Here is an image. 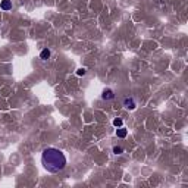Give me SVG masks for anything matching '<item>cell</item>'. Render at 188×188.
I'll return each instance as SVG.
<instances>
[{
	"label": "cell",
	"instance_id": "obj_1",
	"mask_svg": "<svg viewBox=\"0 0 188 188\" xmlns=\"http://www.w3.org/2000/svg\"><path fill=\"white\" fill-rule=\"evenodd\" d=\"M41 163H43V168L47 172L57 173L66 168L68 160H66V156L63 154L62 150L54 149V147H47L41 153Z\"/></svg>",
	"mask_w": 188,
	"mask_h": 188
},
{
	"label": "cell",
	"instance_id": "obj_2",
	"mask_svg": "<svg viewBox=\"0 0 188 188\" xmlns=\"http://www.w3.org/2000/svg\"><path fill=\"white\" fill-rule=\"evenodd\" d=\"M123 107L128 109V110H134L137 107V103H135V100L132 97H125L123 99Z\"/></svg>",
	"mask_w": 188,
	"mask_h": 188
},
{
	"label": "cell",
	"instance_id": "obj_3",
	"mask_svg": "<svg viewBox=\"0 0 188 188\" xmlns=\"http://www.w3.org/2000/svg\"><path fill=\"white\" fill-rule=\"evenodd\" d=\"M102 99L103 100H113L115 99V91L112 88H104L102 93Z\"/></svg>",
	"mask_w": 188,
	"mask_h": 188
},
{
	"label": "cell",
	"instance_id": "obj_4",
	"mask_svg": "<svg viewBox=\"0 0 188 188\" xmlns=\"http://www.w3.org/2000/svg\"><path fill=\"white\" fill-rule=\"evenodd\" d=\"M0 7H1L3 10H10V9H12V1H10V0H1Z\"/></svg>",
	"mask_w": 188,
	"mask_h": 188
},
{
	"label": "cell",
	"instance_id": "obj_5",
	"mask_svg": "<svg viewBox=\"0 0 188 188\" xmlns=\"http://www.w3.org/2000/svg\"><path fill=\"white\" fill-rule=\"evenodd\" d=\"M126 134H128V131L125 129V128H122V126H119L118 129H116V135L119 138H125L126 137Z\"/></svg>",
	"mask_w": 188,
	"mask_h": 188
},
{
	"label": "cell",
	"instance_id": "obj_6",
	"mask_svg": "<svg viewBox=\"0 0 188 188\" xmlns=\"http://www.w3.org/2000/svg\"><path fill=\"white\" fill-rule=\"evenodd\" d=\"M50 57V50L49 49H44V50H41L40 53V59H43V60H47Z\"/></svg>",
	"mask_w": 188,
	"mask_h": 188
},
{
	"label": "cell",
	"instance_id": "obj_7",
	"mask_svg": "<svg viewBox=\"0 0 188 188\" xmlns=\"http://www.w3.org/2000/svg\"><path fill=\"white\" fill-rule=\"evenodd\" d=\"M113 153L115 154H122L123 153V149L119 147V146H115V147H113Z\"/></svg>",
	"mask_w": 188,
	"mask_h": 188
},
{
	"label": "cell",
	"instance_id": "obj_8",
	"mask_svg": "<svg viewBox=\"0 0 188 188\" xmlns=\"http://www.w3.org/2000/svg\"><path fill=\"white\" fill-rule=\"evenodd\" d=\"M122 119H119V118H116V119H113V125L116 126V128H119V126H122Z\"/></svg>",
	"mask_w": 188,
	"mask_h": 188
},
{
	"label": "cell",
	"instance_id": "obj_9",
	"mask_svg": "<svg viewBox=\"0 0 188 188\" xmlns=\"http://www.w3.org/2000/svg\"><path fill=\"white\" fill-rule=\"evenodd\" d=\"M85 72H87V71L84 68H80L78 71H77V75H80V77H81V75H85Z\"/></svg>",
	"mask_w": 188,
	"mask_h": 188
}]
</instances>
